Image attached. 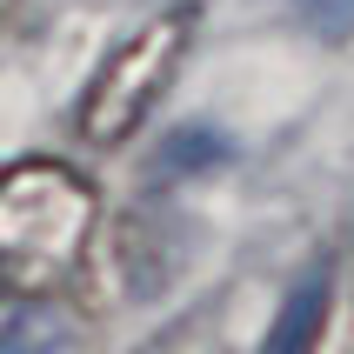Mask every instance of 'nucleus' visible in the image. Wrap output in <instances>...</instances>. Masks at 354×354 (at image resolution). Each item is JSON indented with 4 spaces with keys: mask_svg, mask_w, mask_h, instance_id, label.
Here are the masks:
<instances>
[{
    "mask_svg": "<svg viewBox=\"0 0 354 354\" xmlns=\"http://www.w3.org/2000/svg\"><path fill=\"white\" fill-rule=\"evenodd\" d=\"M100 221V194L67 160L0 167V301H47L74 281Z\"/></svg>",
    "mask_w": 354,
    "mask_h": 354,
    "instance_id": "obj_1",
    "label": "nucleus"
},
{
    "mask_svg": "<svg viewBox=\"0 0 354 354\" xmlns=\"http://www.w3.org/2000/svg\"><path fill=\"white\" fill-rule=\"evenodd\" d=\"M187 40H194V7H167V14H154L147 27H134V34L87 74V87H80V100H74V134L94 140V147L134 140L140 127H147V114L167 100L180 60H187Z\"/></svg>",
    "mask_w": 354,
    "mask_h": 354,
    "instance_id": "obj_2",
    "label": "nucleus"
},
{
    "mask_svg": "<svg viewBox=\"0 0 354 354\" xmlns=\"http://www.w3.org/2000/svg\"><path fill=\"white\" fill-rule=\"evenodd\" d=\"M0 354H80V328L74 315H60L54 295L47 301H20L0 321Z\"/></svg>",
    "mask_w": 354,
    "mask_h": 354,
    "instance_id": "obj_3",
    "label": "nucleus"
},
{
    "mask_svg": "<svg viewBox=\"0 0 354 354\" xmlns=\"http://www.w3.org/2000/svg\"><path fill=\"white\" fill-rule=\"evenodd\" d=\"M321 321H328V268H321V274H308L295 295H288L281 321L268 328V354H315Z\"/></svg>",
    "mask_w": 354,
    "mask_h": 354,
    "instance_id": "obj_4",
    "label": "nucleus"
},
{
    "mask_svg": "<svg viewBox=\"0 0 354 354\" xmlns=\"http://www.w3.org/2000/svg\"><path fill=\"white\" fill-rule=\"evenodd\" d=\"M14 7H20V0H0V34H7V20H14Z\"/></svg>",
    "mask_w": 354,
    "mask_h": 354,
    "instance_id": "obj_5",
    "label": "nucleus"
}]
</instances>
